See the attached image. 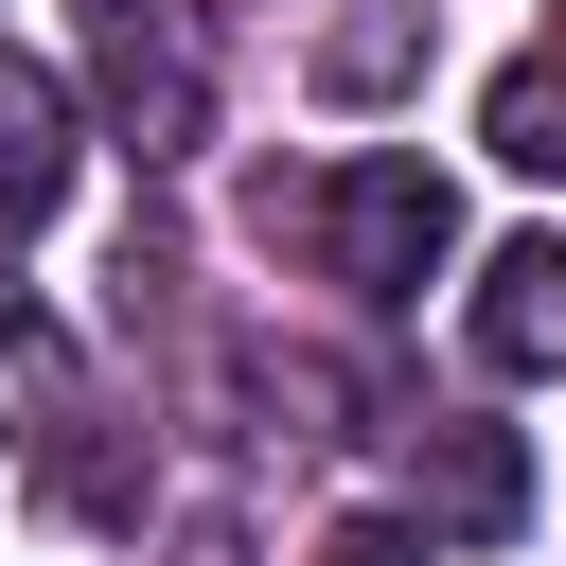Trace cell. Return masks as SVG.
I'll return each mask as SVG.
<instances>
[{
    "label": "cell",
    "instance_id": "1",
    "mask_svg": "<svg viewBox=\"0 0 566 566\" xmlns=\"http://www.w3.org/2000/svg\"><path fill=\"white\" fill-rule=\"evenodd\" d=\"M301 230H318V265H336L354 301H424V283L460 265V195H442L424 159H389V142L336 159V177L301 195Z\"/></svg>",
    "mask_w": 566,
    "mask_h": 566
},
{
    "label": "cell",
    "instance_id": "2",
    "mask_svg": "<svg viewBox=\"0 0 566 566\" xmlns=\"http://www.w3.org/2000/svg\"><path fill=\"white\" fill-rule=\"evenodd\" d=\"M460 336H478V371H566V230H513V248L478 265Z\"/></svg>",
    "mask_w": 566,
    "mask_h": 566
},
{
    "label": "cell",
    "instance_id": "3",
    "mask_svg": "<svg viewBox=\"0 0 566 566\" xmlns=\"http://www.w3.org/2000/svg\"><path fill=\"white\" fill-rule=\"evenodd\" d=\"M424 513L495 548V531L531 513V442H513V424H424Z\"/></svg>",
    "mask_w": 566,
    "mask_h": 566
},
{
    "label": "cell",
    "instance_id": "4",
    "mask_svg": "<svg viewBox=\"0 0 566 566\" xmlns=\"http://www.w3.org/2000/svg\"><path fill=\"white\" fill-rule=\"evenodd\" d=\"M53 195H71V88L0 53V230H35Z\"/></svg>",
    "mask_w": 566,
    "mask_h": 566
},
{
    "label": "cell",
    "instance_id": "5",
    "mask_svg": "<svg viewBox=\"0 0 566 566\" xmlns=\"http://www.w3.org/2000/svg\"><path fill=\"white\" fill-rule=\"evenodd\" d=\"M106 71H124V124H142V159H177V142H195V35L124 0V18H106Z\"/></svg>",
    "mask_w": 566,
    "mask_h": 566
},
{
    "label": "cell",
    "instance_id": "6",
    "mask_svg": "<svg viewBox=\"0 0 566 566\" xmlns=\"http://www.w3.org/2000/svg\"><path fill=\"white\" fill-rule=\"evenodd\" d=\"M407 71H424V18H407V0H371V18L318 35V88H336V106H389Z\"/></svg>",
    "mask_w": 566,
    "mask_h": 566
},
{
    "label": "cell",
    "instance_id": "7",
    "mask_svg": "<svg viewBox=\"0 0 566 566\" xmlns=\"http://www.w3.org/2000/svg\"><path fill=\"white\" fill-rule=\"evenodd\" d=\"M495 159H531V177L566 159V71H548V53H531V71H495Z\"/></svg>",
    "mask_w": 566,
    "mask_h": 566
},
{
    "label": "cell",
    "instance_id": "8",
    "mask_svg": "<svg viewBox=\"0 0 566 566\" xmlns=\"http://www.w3.org/2000/svg\"><path fill=\"white\" fill-rule=\"evenodd\" d=\"M318 566H424V531H407V513H354V531H336Z\"/></svg>",
    "mask_w": 566,
    "mask_h": 566
}]
</instances>
